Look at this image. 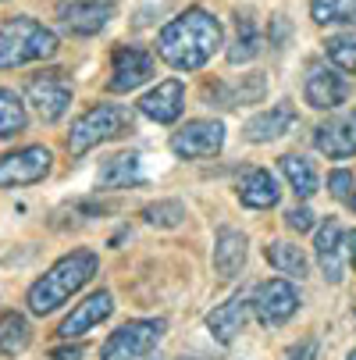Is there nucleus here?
<instances>
[{"label":"nucleus","mask_w":356,"mask_h":360,"mask_svg":"<svg viewBox=\"0 0 356 360\" xmlns=\"http://www.w3.org/2000/svg\"><path fill=\"white\" fill-rule=\"evenodd\" d=\"M182 108H185V86H182V79H164V82H157V89H150L139 100V111L150 122H157V125L178 122Z\"/></svg>","instance_id":"13"},{"label":"nucleus","mask_w":356,"mask_h":360,"mask_svg":"<svg viewBox=\"0 0 356 360\" xmlns=\"http://www.w3.org/2000/svg\"><path fill=\"white\" fill-rule=\"evenodd\" d=\"M345 257H349V268L356 271V229L345 236Z\"/></svg>","instance_id":"35"},{"label":"nucleus","mask_w":356,"mask_h":360,"mask_svg":"<svg viewBox=\"0 0 356 360\" xmlns=\"http://www.w3.org/2000/svg\"><path fill=\"white\" fill-rule=\"evenodd\" d=\"M132 129V115L118 104H96L89 108L68 132V150L72 153H86L93 150L96 143H107V139H118Z\"/></svg>","instance_id":"4"},{"label":"nucleus","mask_w":356,"mask_h":360,"mask_svg":"<svg viewBox=\"0 0 356 360\" xmlns=\"http://www.w3.org/2000/svg\"><path fill=\"white\" fill-rule=\"evenodd\" d=\"M261 96H264V75H261V72H253V75H246V86L239 82L232 93H225V96H221V108H235V104H257Z\"/></svg>","instance_id":"30"},{"label":"nucleus","mask_w":356,"mask_h":360,"mask_svg":"<svg viewBox=\"0 0 356 360\" xmlns=\"http://www.w3.org/2000/svg\"><path fill=\"white\" fill-rule=\"evenodd\" d=\"M100 261L93 250H72L68 257H61V261L50 268L39 282H32L29 289V311L32 314H50L58 311V307L65 300H72L93 275H96Z\"/></svg>","instance_id":"2"},{"label":"nucleus","mask_w":356,"mask_h":360,"mask_svg":"<svg viewBox=\"0 0 356 360\" xmlns=\"http://www.w3.org/2000/svg\"><path fill=\"white\" fill-rule=\"evenodd\" d=\"M58 54V36L43 22L18 15L0 25V68H22Z\"/></svg>","instance_id":"3"},{"label":"nucleus","mask_w":356,"mask_h":360,"mask_svg":"<svg viewBox=\"0 0 356 360\" xmlns=\"http://www.w3.org/2000/svg\"><path fill=\"white\" fill-rule=\"evenodd\" d=\"M282 175L289 179V186H292V193L296 196H303V200H310L314 193H317V168H314V161H307V158H299V153H285L282 158Z\"/></svg>","instance_id":"21"},{"label":"nucleus","mask_w":356,"mask_h":360,"mask_svg":"<svg viewBox=\"0 0 356 360\" xmlns=\"http://www.w3.org/2000/svg\"><path fill=\"white\" fill-rule=\"evenodd\" d=\"M257 54H261V32H257V25H253V18L239 15V36H235L232 50H228V61L232 65H246Z\"/></svg>","instance_id":"25"},{"label":"nucleus","mask_w":356,"mask_h":360,"mask_svg":"<svg viewBox=\"0 0 356 360\" xmlns=\"http://www.w3.org/2000/svg\"><path fill=\"white\" fill-rule=\"evenodd\" d=\"M58 18L75 36H93L114 18V0H65L58 8Z\"/></svg>","instance_id":"10"},{"label":"nucleus","mask_w":356,"mask_h":360,"mask_svg":"<svg viewBox=\"0 0 356 360\" xmlns=\"http://www.w3.org/2000/svg\"><path fill=\"white\" fill-rule=\"evenodd\" d=\"M50 172V150L46 146H25L0 158V189L11 186H32L43 182Z\"/></svg>","instance_id":"8"},{"label":"nucleus","mask_w":356,"mask_h":360,"mask_svg":"<svg viewBox=\"0 0 356 360\" xmlns=\"http://www.w3.org/2000/svg\"><path fill=\"white\" fill-rule=\"evenodd\" d=\"M29 115H25V104L11 93V89H0V139L8 136H18L25 129Z\"/></svg>","instance_id":"26"},{"label":"nucleus","mask_w":356,"mask_h":360,"mask_svg":"<svg viewBox=\"0 0 356 360\" xmlns=\"http://www.w3.org/2000/svg\"><path fill=\"white\" fill-rule=\"evenodd\" d=\"M324 50H328V61H331L335 68H342V72L356 75V29L331 36V39L324 43Z\"/></svg>","instance_id":"28"},{"label":"nucleus","mask_w":356,"mask_h":360,"mask_svg":"<svg viewBox=\"0 0 356 360\" xmlns=\"http://www.w3.org/2000/svg\"><path fill=\"white\" fill-rule=\"evenodd\" d=\"M164 321H128L100 349V360H157Z\"/></svg>","instance_id":"5"},{"label":"nucleus","mask_w":356,"mask_h":360,"mask_svg":"<svg viewBox=\"0 0 356 360\" xmlns=\"http://www.w3.org/2000/svg\"><path fill=\"white\" fill-rule=\"evenodd\" d=\"M29 342H32V328H29L25 314H18V311L0 314V353H4V356H18Z\"/></svg>","instance_id":"23"},{"label":"nucleus","mask_w":356,"mask_h":360,"mask_svg":"<svg viewBox=\"0 0 356 360\" xmlns=\"http://www.w3.org/2000/svg\"><path fill=\"white\" fill-rule=\"evenodd\" d=\"M310 15L317 25L356 22V0H310Z\"/></svg>","instance_id":"27"},{"label":"nucleus","mask_w":356,"mask_h":360,"mask_svg":"<svg viewBox=\"0 0 356 360\" xmlns=\"http://www.w3.org/2000/svg\"><path fill=\"white\" fill-rule=\"evenodd\" d=\"M345 360H356V349H352V353H349V356H345Z\"/></svg>","instance_id":"37"},{"label":"nucleus","mask_w":356,"mask_h":360,"mask_svg":"<svg viewBox=\"0 0 356 360\" xmlns=\"http://www.w3.org/2000/svg\"><path fill=\"white\" fill-rule=\"evenodd\" d=\"M264 257L271 261V268H278L282 275H292V278H307V257H303V250L299 246H292V243H271L268 250H264Z\"/></svg>","instance_id":"24"},{"label":"nucleus","mask_w":356,"mask_h":360,"mask_svg":"<svg viewBox=\"0 0 356 360\" xmlns=\"http://www.w3.org/2000/svg\"><path fill=\"white\" fill-rule=\"evenodd\" d=\"M111 311H114V296L107 292V289H100V292H93L89 300H82L75 311L61 321V335L65 339H79V335H86V332H93L100 321H107L111 318Z\"/></svg>","instance_id":"15"},{"label":"nucleus","mask_w":356,"mask_h":360,"mask_svg":"<svg viewBox=\"0 0 356 360\" xmlns=\"http://www.w3.org/2000/svg\"><path fill=\"white\" fill-rule=\"evenodd\" d=\"M218 46H221V22L214 15H207L203 8L182 11L157 36V54L178 72L203 68L214 58Z\"/></svg>","instance_id":"1"},{"label":"nucleus","mask_w":356,"mask_h":360,"mask_svg":"<svg viewBox=\"0 0 356 360\" xmlns=\"http://www.w3.org/2000/svg\"><path fill=\"white\" fill-rule=\"evenodd\" d=\"M150 75H154V58L143 46H118L111 61V89L114 93H132L139 89Z\"/></svg>","instance_id":"11"},{"label":"nucleus","mask_w":356,"mask_h":360,"mask_svg":"<svg viewBox=\"0 0 356 360\" xmlns=\"http://www.w3.org/2000/svg\"><path fill=\"white\" fill-rule=\"evenodd\" d=\"M303 93H307V104L317 108V111H335L338 104H345L349 96V82L328 68V65H314L310 75H307V86H303Z\"/></svg>","instance_id":"12"},{"label":"nucleus","mask_w":356,"mask_h":360,"mask_svg":"<svg viewBox=\"0 0 356 360\" xmlns=\"http://www.w3.org/2000/svg\"><path fill=\"white\" fill-rule=\"evenodd\" d=\"M25 96L43 122H58L72 108V82L61 72H39L36 79H29Z\"/></svg>","instance_id":"6"},{"label":"nucleus","mask_w":356,"mask_h":360,"mask_svg":"<svg viewBox=\"0 0 356 360\" xmlns=\"http://www.w3.org/2000/svg\"><path fill=\"white\" fill-rule=\"evenodd\" d=\"M246 264V236L235 229H221L214 239V271L221 278H235Z\"/></svg>","instance_id":"19"},{"label":"nucleus","mask_w":356,"mask_h":360,"mask_svg":"<svg viewBox=\"0 0 356 360\" xmlns=\"http://www.w3.org/2000/svg\"><path fill=\"white\" fill-rule=\"evenodd\" d=\"M50 356L54 360H82V346H58Z\"/></svg>","instance_id":"33"},{"label":"nucleus","mask_w":356,"mask_h":360,"mask_svg":"<svg viewBox=\"0 0 356 360\" xmlns=\"http://www.w3.org/2000/svg\"><path fill=\"white\" fill-rule=\"evenodd\" d=\"M349 203H352V207H356V193H352V196H349Z\"/></svg>","instance_id":"36"},{"label":"nucleus","mask_w":356,"mask_h":360,"mask_svg":"<svg viewBox=\"0 0 356 360\" xmlns=\"http://www.w3.org/2000/svg\"><path fill=\"white\" fill-rule=\"evenodd\" d=\"M314 146L328 158H352L356 153V108L345 115L328 118L324 125L314 129Z\"/></svg>","instance_id":"14"},{"label":"nucleus","mask_w":356,"mask_h":360,"mask_svg":"<svg viewBox=\"0 0 356 360\" xmlns=\"http://www.w3.org/2000/svg\"><path fill=\"white\" fill-rule=\"evenodd\" d=\"M143 172H139V153H118L111 158L104 168H100V189H125L128 182H139Z\"/></svg>","instance_id":"22"},{"label":"nucleus","mask_w":356,"mask_h":360,"mask_svg":"<svg viewBox=\"0 0 356 360\" xmlns=\"http://www.w3.org/2000/svg\"><path fill=\"white\" fill-rule=\"evenodd\" d=\"M143 218L150 225H157V229H175V225H182L185 207H182L178 200H157V203H150V207L143 211Z\"/></svg>","instance_id":"29"},{"label":"nucleus","mask_w":356,"mask_h":360,"mask_svg":"<svg viewBox=\"0 0 356 360\" xmlns=\"http://www.w3.org/2000/svg\"><path fill=\"white\" fill-rule=\"evenodd\" d=\"M285 221H289L292 232H310V229H314V211H310V207H292V211L285 214Z\"/></svg>","instance_id":"31"},{"label":"nucleus","mask_w":356,"mask_h":360,"mask_svg":"<svg viewBox=\"0 0 356 360\" xmlns=\"http://www.w3.org/2000/svg\"><path fill=\"white\" fill-rule=\"evenodd\" d=\"M292 125H296V111L289 104H278V108H271V111H264L257 118H249L242 132H246L249 143H271V139L285 136Z\"/></svg>","instance_id":"20"},{"label":"nucleus","mask_w":356,"mask_h":360,"mask_svg":"<svg viewBox=\"0 0 356 360\" xmlns=\"http://www.w3.org/2000/svg\"><path fill=\"white\" fill-rule=\"evenodd\" d=\"M314 356H317V342H303V346H299L289 360H314Z\"/></svg>","instance_id":"34"},{"label":"nucleus","mask_w":356,"mask_h":360,"mask_svg":"<svg viewBox=\"0 0 356 360\" xmlns=\"http://www.w3.org/2000/svg\"><path fill=\"white\" fill-rule=\"evenodd\" d=\"M246 318H249V300H242V296H232L228 303H221V307H214V311L207 314V328H211V335L218 339V342H232L239 332H242V325H246Z\"/></svg>","instance_id":"17"},{"label":"nucleus","mask_w":356,"mask_h":360,"mask_svg":"<svg viewBox=\"0 0 356 360\" xmlns=\"http://www.w3.org/2000/svg\"><path fill=\"white\" fill-rule=\"evenodd\" d=\"M225 146V125L214 118H196L185 122L175 136H171V150L178 158H214Z\"/></svg>","instance_id":"9"},{"label":"nucleus","mask_w":356,"mask_h":360,"mask_svg":"<svg viewBox=\"0 0 356 360\" xmlns=\"http://www.w3.org/2000/svg\"><path fill=\"white\" fill-rule=\"evenodd\" d=\"M239 200L253 211H268L278 203V182L271 172L264 168H249L242 179H239Z\"/></svg>","instance_id":"18"},{"label":"nucleus","mask_w":356,"mask_h":360,"mask_svg":"<svg viewBox=\"0 0 356 360\" xmlns=\"http://www.w3.org/2000/svg\"><path fill=\"white\" fill-rule=\"evenodd\" d=\"M249 307L257 311V318H261L264 325H282V321H289V318L299 311V292H296V285L285 282V278H268V282L257 285Z\"/></svg>","instance_id":"7"},{"label":"nucleus","mask_w":356,"mask_h":360,"mask_svg":"<svg viewBox=\"0 0 356 360\" xmlns=\"http://www.w3.org/2000/svg\"><path fill=\"white\" fill-rule=\"evenodd\" d=\"M349 186H352V175H349V172H331L328 189H331L335 200H349Z\"/></svg>","instance_id":"32"},{"label":"nucleus","mask_w":356,"mask_h":360,"mask_svg":"<svg viewBox=\"0 0 356 360\" xmlns=\"http://www.w3.org/2000/svg\"><path fill=\"white\" fill-rule=\"evenodd\" d=\"M352 311H356V303H352Z\"/></svg>","instance_id":"38"},{"label":"nucleus","mask_w":356,"mask_h":360,"mask_svg":"<svg viewBox=\"0 0 356 360\" xmlns=\"http://www.w3.org/2000/svg\"><path fill=\"white\" fill-rule=\"evenodd\" d=\"M342 243H345V239H342L338 221L328 218V221L317 229L314 250H317V264H321V271H324V278H328L331 285L342 282Z\"/></svg>","instance_id":"16"}]
</instances>
